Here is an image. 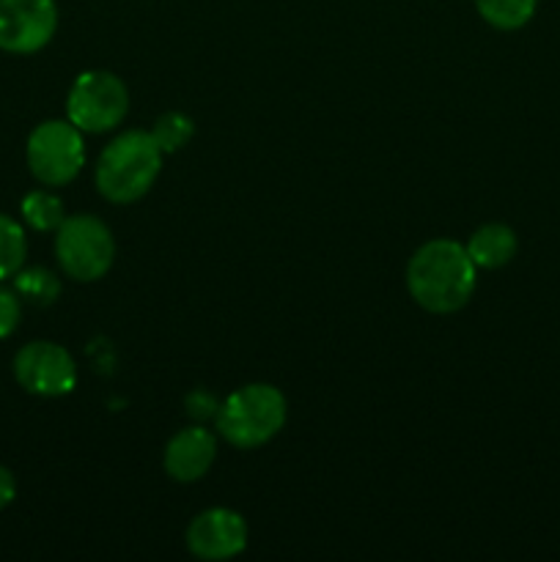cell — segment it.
Instances as JSON below:
<instances>
[{
  "mask_svg": "<svg viewBox=\"0 0 560 562\" xmlns=\"http://www.w3.org/2000/svg\"><path fill=\"white\" fill-rule=\"evenodd\" d=\"M478 267L464 245L453 239H432L417 247L406 263V291L428 313H456L472 300Z\"/></svg>",
  "mask_w": 560,
  "mask_h": 562,
  "instance_id": "cell-1",
  "label": "cell"
},
{
  "mask_svg": "<svg viewBox=\"0 0 560 562\" xmlns=\"http://www.w3.org/2000/svg\"><path fill=\"white\" fill-rule=\"evenodd\" d=\"M163 148L157 146L152 132L130 130L121 132L115 140L104 146L99 154L97 181L99 195L110 203H135L152 192L163 170Z\"/></svg>",
  "mask_w": 560,
  "mask_h": 562,
  "instance_id": "cell-2",
  "label": "cell"
},
{
  "mask_svg": "<svg viewBox=\"0 0 560 562\" xmlns=\"http://www.w3.org/2000/svg\"><path fill=\"white\" fill-rule=\"evenodd\" d=\"M285 417H289L285 395L272 384L256 382L231 393L220 404L214 423L225 442L239 450H253L272 442L283 431Z\"/></svg>",
  "mask_w": 560,
  "mask_h": 562,
  "instance_id": "cell-3",
  "label": "cell"
},
{
  "mask_svg": "<svg viewBox=\"0 0 560 562\" xmlns=\"http://www.w3.org/2000/svg\"><path fill=\"white\" fill-rule=\"evenodd\" d=\"M55 258L66 278L97 283L115 261V239L104 220L93 214H71L55 231Z\"/></svg>",
  "mask_w": 560,
  "mask_h": 562,
  "instance_id": "cell-4",
  "label": "cell"
},
{
  "mask_svg": "<svg viewBox=\"0 0 560 562\" xmlns=\"http://www.w3.org/2000/svg\"><path fill=\"white\" fill-rule=\"evenodd\" d=\"M130 113V91L119 75L88 69L77 75L66 97V119L88 135L115 130Z\"/></svg>",
  "mask_w": 560,
  "mask_h": 562,
  "instance_id": "cell-5",
  "label": "cell"
},
{
  "mask_svg": "<svg viewBox=\"0 0 560 562\" xmlns=\"http://www.w3.org/2000/svg\"><path fill=\"white\" fill-rule=\"evenodd\" d=\"M25 159L31 176L44 187H64L77 179L86 165V140L69 119L42 121L27 135Z\"/></svg>",
  "mask_w": 560,
  "mask_h": 562,
  "instance_id": "cell-6",
  "label": "cell"
},
{
  "mask_svg": "<svg viewBox=\"0 0 560 562\" xmlns=\"http://www.w3.org/2000/svg\"><path fill=\"white\" fill-rule=\"evenodd\" d=\"M14 379L25 393L60 398L77 387L75 357L53 340H31L14 357Z\"/></svg>",
  "mask_w": 560,
  "mask_h": 562,
  "instance_id": "cell-7",
  "label": "cell"
},
{
  "mask_svg": "<svg viewBox=\"0 0 560 562\" xmlns=\"http://www.w3.org/2000/svg\"><path fill=\"white\" fill-rule=\"evenodd\" d=\"M58 31L55 0H0V49L31 55L47 47Z\"/></svg>",
  "mask_w": 560,
  "mask_h": 562,
  "instance_id": "cell-8",
  "label": "cell"
},
{
  "mask_svg": "<svg viewBox=\"0 0 560 562\" xmlns=\"http://www.w3.org/2000/svg\"><path fill=\"white\" fill-rule=\"evenodd\" d=\"M247 521L245 516L231 508H209L201 510L190 521L184 532V541L190 554L198 560H231L247 549Z\"/></svg>",
  "mask_w": 560,
  "mask_h": 562,
  "instance_id": "cell-9",
  "label": "cell"
},
{
  "mask_svg": "<svg viewBox=\"0 0 560 562\" xmlns=\"http://www.w3.org/2000/svg\"><path fill=\"white\" fill-rule=\"evenodd\" d=\"M214 459H217L214 434L203 426H187L165 445L163 467L170 481L195 483L212 470Z\"/></svg>",
  "mask_w": 560,
  "mask_h": 562,
  "instance_id": "cell-10",
  "label": "cell"
},
{
  "mask_svg": "<svg viewBox=\"0 0 560 562\" xmlns=\"http://www.w3.org/2000/svg\"><path fill=\"white\" fill-rule=\"evenodd\" d=\"M464 247L478 269H503L505 263L514 261L516 250H519V239H516L511 225L486 223L472 231L470 241Z\"/></svg>",
  "mask_w": 560,
  "mask_h": 562,
  "instance_id": "cell-11",
  "label": "cell"
},
{
  "mask_svg": "<svg viewBox=\"0 0 560 562\" xmlns=\"http://www.w3.org/2000/svg\"><path fill=\"white\" fill-rule=\"evenodd\" d=\"M20 212L27 228L38 231V234H55L60 228V223L66 220L64 201L55 192L47 190L27 192L20 203Z\"/></svg>",
  "mask_w": 560,
  "mask_h": 562,
  "instance_id": "cell-12",
  "label": "cell"
},
{
  "mask_svg": "<svg viewBox=\"0 0 560 562\" xmlns=\"http://www.w3.org/2000/svg\"><path fill=\"white\" fill-rule=\"evenodd\" d=\"M538 0H475V9L483 22L497 31H519L536 14Z\"/></svg>",
  "mask_w": 560,
  "mask_h": 562,
  "instance_id": "cell-13",
  "label": "cell"
},
{
  "mask_svg": "<svg viewBox=\"0 0 560 562\" xmlns=\"http://www.w3.org/2000/svg\"><path fill=\"white\" fill-rule=\"evenodd\" d=\"M14 291L20 294L22 302L47 307L60 296V280L58 274L44 267H22L14 274Z\"/></svg>",
  "mask_w": 560,
  "mask_h": 562,
  "instance_id": "cell-14",
  "label": "cell"
},
{
  "mask_svg": "<svg viewBox=\"0 0 560 562\" xmlns=\"http://www.w3.org/2000/svg\"><path fill=\"white\" fill-rule=\"evenodd\" d=\"M27 236L25 228L9 214H0V283L14 278L25 267Z\"/></svg>",
  "mask_w": 560,
  "mask_h": 562,
  "instance_id": "cell-15",
  "label": "cell"
},
{
  "mask_svg": "<svg viewBox=\"0 0 560 562\" xmlns=\"http://www.w3.org/2000/svg\"><path fill=\"white\" fill-rule=\"evenodd\" d=\"M152 135L154 140H157V146L163 148V154H176L192 140L195 124H192L190 115L179 113V110H168V113H163L154 121Z\"/></svg>",
  "mask_w": 560,
  "mask_h": 562,
  "instance_id": "cell-16",
  "label": "cell"
},
{
  "mask_svg": "<svg viewBox=\"0 0 560 562\" xmlns=\"http://www.w3.org/2000/svg\"><path fill=\"white\" fill-rule=\"evenodd\" d=\"M22 318V300L14 289L0 283V340L9 338Z\"/></svg>",
  "mask_w": 560,
  "mask_h": 562,
  "instance_id": "cell-17",
  "label": "cell"
},
{
  "mask_svg": "<svg viewBox=\"0 0 560 562\" xmlns=\"http://www.w3.org/2000/svg\"><path fill=\"white\" fill-rule=\"evenodd\" d=\"M217 409L220 404L212 398V395H206L203 390H198V393H192L190 398H187V415L195 417V420H209V417H217Z\"/></svg>",
  "mask_w": 560,
  "mask_h": 562,
  "instance_id": "cell-18",
  "label": "cell"
},
{
  "mask_svg": "<svg viewBox=\"0 0 560 562\" xmlns=\"http://www.w3.org/2000/svg\"><path fill=\"white\" fill-rule=\"evenodd\" d=\"M16 497V477L9 467L0 464V510L9 508Z\"/></svg>",
  "mask_w": 560,
  "mask_h": 562,
  "instance_id": "cell-19",
  "label": "cell"
}]
</instances>
